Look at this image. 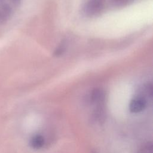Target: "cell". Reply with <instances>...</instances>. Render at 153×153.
I'll list each match as a JSON object with an SVG mask.
<instances>
[{"mask_svg": "<svg viewBox=\"0 0 153 153\" xmlns=\"http://www.w3.org/2000/svg\"><path fill=\"white\" fill-rule=\"evenodd\" d=\"M146 106V100L142 96H137L134 97L129 105V109L131 112L138 113L145 109Z\"/></svg>", "mask_w": 153, "mask_h": 153, "instance_id": "6da1fadb", "label": "cell"}, {"mask_svg": "<svg viewBox=\"0 0 153 153\" xmlns=\"http://www.w3.org/2000/svg\"><path fill=\"white\" fill-rule=\"evenodd\" d=\"M12 14L11 7L7 3H0V24L6 22Z\"/></svg>", "mask_w": 153, "mask_h": 153, "instance_id": "3957f363", "label": "cell"}, {"mask_svg": "<svg viewBox=\"0 0 153 153\" xmlns=\"http://www.w3.org/2000/svg\"><path fill=\"white\" fill-rule=\"evenodd\" d=\"M45 143L44 138L40 134L35 135L32 137L30 141V146L34 149L41 148Z\"/></svg>", "mask_w": 153, "mask_h": 153, "instance_id": "277c9868", "label": "cell"}, {"mask_svg": "<svg viewBox=\"0 0 153 153\" xmlns=\"http://www.w3.org/2000/svg\"><path fill=\"white\" fill-rule=\"evenodd\" d=\"M102 8L103 3L102 0H90L84 7V11L88 15L92 16L99 13Z\"/></svg>", "mask_w": 153, "mask_h": 153, "instance_id": "7a4b0ae2", "label": "cell"}, {"mask_svg": "<svg viewBox=\"0 0 153 153\" xmlns=\"http://www.w3.org/2000/svg\"><path fill=\"white\" fill-rule=\"evenodd\" d=\"M11 1L13 2V4L15 5H18L21 1V0H11Z\"/></svg>", "mask_w": 153, "mask_h": 153, "instance_id": "5b68a950", "label": "cell"}]
</instances>
